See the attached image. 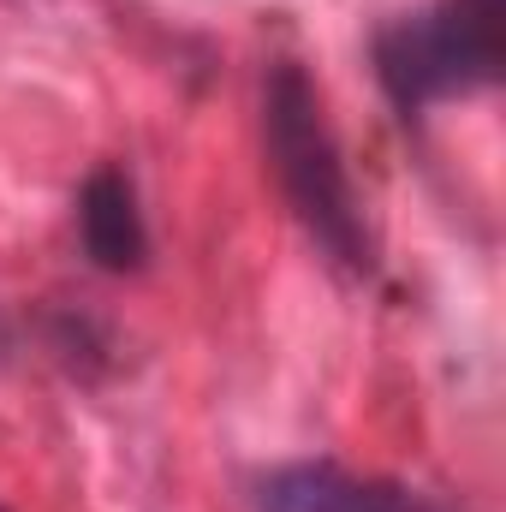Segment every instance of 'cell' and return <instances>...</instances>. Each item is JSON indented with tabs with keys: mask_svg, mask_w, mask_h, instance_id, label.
<instances>
[{
	"mask_svg": "<svg viewBox=\"0 0 506 512\" xmlns=\"http://www.w3.org/2000/svg\"><path fill=\"white\" fill-rule=\"evenodd\" d=\"M262 137H268V155H274V173L298 209V221L316 233V245L346 262V268H370V233H364V209H358V191L346 179V161H340V143L322 120V102H316V84L304 78V66L280 60L262 84Z\"/></svg>",
	"mask_w": 506,
	"mask_h": 512,
	"instance_id": "6da1fadb",
	"label": "cell"
},
{
	"mask_svg": "<svg viewBox=\"0 0 506 512\" xmlns=\"http://www.w3.org/2000/svg\"><path fill=\"white\" fill-rule=\"evenodd\" d=\"M506 0H447L423 18H399L376 36L381 84L399 108L465 96L501 78Z\"/></svg>",
	"mask_w": 506,
	"mask_h": 512,
	"instance_id": "7a4b0ae2",
	"label": "cell"
},
{
	"mask_svg": "<svg viewBox=\"0 0 506 512\" xmlns=\"http://www.w3.org/2000/svg\"><path fill=\"white\" fill-rule=\"evenodd\" d=\"M256 507L262 512H417L399 483L352 477L340 465H286V471L262 477Z\"/></svg>",
	"mask_w": 506,
	"mask_h": 512,
	"instance_id": "3957f363",
	"label": "cell"
},
{
	"mask_svg": "<svg viewBox=\"0 0 506 512\" xmlns=\"http://www.w3.org/2000/svg\"><path fill=\"white\" fill-rule=\"evenodd\" d=\"M78 227H84V251L96 256V268H108V274L143 268L149 233H143V215H137V191H131V179L120 167H96L84 179Z\"/></svg>",
	"mask_w": 506,
	"mask_h": 512,
	"instance_id": "277c9868",
	"label": "cell"
},
{
	"mask_svg": "<svg viewBox=\"0 0 506 512\" xmlns=\"http://www.w3.org/2000/svg\"><path fill=\"white\" fill-rule=\"evenodd\" d=\"M0 512H6V507H0Z\"/></svg>",
	"mask_w": 506,
	"mask_h": 512,
	"instance_id": "5b68a950",
	"label": "cell"
}]
</instances>
